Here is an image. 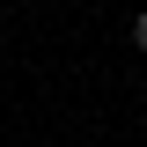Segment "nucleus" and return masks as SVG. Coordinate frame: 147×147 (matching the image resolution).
Listing matches in <instances>:
<instances>
[{
	"mask_svg": "<svg viewBox=\"0 0 147 147\" xmlns=\"http://www.w3.org/2000/svg\"><path fill=\"white\" fill-rule=\"evenodd\" d=\"M132 44H140V52H147V7H140V15H132Z\"/></svg>",
	"mask_w": 147,
	"mask_h": 147,
	"instance_id": "1",
	"label": "nucleus"
}]
</instances>
